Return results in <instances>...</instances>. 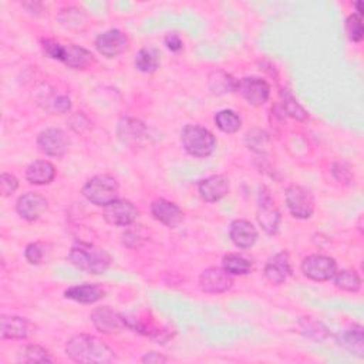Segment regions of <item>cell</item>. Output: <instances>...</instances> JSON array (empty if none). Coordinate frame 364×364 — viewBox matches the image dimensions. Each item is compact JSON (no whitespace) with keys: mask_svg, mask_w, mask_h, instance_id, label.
Instances as JSON below:
<instances>
[{"mask_svg":"<svg viewBox=\"0 0 364 364\" xmlns=\"http://www.w3.org/2000/svg\"><path fill=\"white\" fill-rule=\"evenodd\" d=\"M65 353L77 363L110 364L116 361L114 351L103 340L90 335L73 336L65 345Z\"/></svg>","mask_w":364,"mask_h":364,"instance_id":"obj_1","label":"cell"},{"mask_svg":"<svg viewBox=\"0 0 364 364\" xmlns=\"http://www.w3.org/2000/svg\"><path fill=\"white\" fill-rule=\"evenodd\" d=\"M68 259L76 268L91 275L104 274L110 267L109 253L104 249L87 242H76L72 246Z\"/></svg>","mask_w":364,"mask_h":364,"instance_id":"obj_2","label":"cell"},{"mask_svg":"<svg viewBox=\"0 0 364 364\" xmlns=\"http://www.w3.org/2000/svg\"><path fill=\"white\" fill-rule=\"evenodd\" d=\"M42 47L45 54L53 60L63 61L65 65L74 70H84L94 63V56L91 52L80 47L77 45L63 46L54 40H43Z\"/></svg>","mask_w":364,"mask_h":364,"instance_id":"obj_3","label":"cell"},{"mask_svg":"<svg viewBox=\"0 0 364 364\" xmlns=\"http://www.w3.org/2000/svg\"><path fill=\"white\" fill-rule=\"evenodd\" d=\"M181 141L184 150L198 158L211 155L215 151L216 141L212 132L200 125H185L181 132Z\"/></svg>","mask_w":364,"mask_h":364,"instance_id":"obj_4","label":"cell"},{"mask_svg":"<svg viewBox=\"0 0 364 364\" xmlns=\"http://www.w3.org/2000/svg\"><path fill=\"white\" fill-rule=\"evenodd\" d=\"M118 182L110 175H95L83 187L86 200L97 207H107L118 200Z\"/></svg>","mask_w":364,"mask_h":364,"instance_id":"obj_5","label":"cell"},{"mask_svg":"<svg viewBox=\"0 0 364 364\" xmlns=\"http://www.w3.org/2000/svg\"><path fill=\"white\" fill-rule=\"evenodd\" d=\"M286 205L297 219H309L315 212V198L312 192L301 185H290L286 192Z\"/></svg>","mask_w":364,"mask_h":364,"instance_id":"obj_6","label":"cell"},{"mask_svg":"<svg viewBox=\"0 0 364 364\" xmlns=\"http://www.w3.org/2000/svg\"><path fill=\"white\" fill-rule=\"evenodd\" d=\"M258 222L268 235H275L280 223V212L275 207V201L267 188H262L258 201Z\"/></svg>","mask_w":364,"mask_h":364,"instance_id":"obj_7","label":"cell"},{"mask_svg":"<svg viewBox=\"0 0 364 364\" xmlns=\"http://www.w3.org/2000/svg\"><path fill=\"white\" fill-rule=\"evenodd\" d=\"M302 274L316 282L332 279L338 272V263L333 258L324 255H310L302 262Z\"/></svg>","mask_w":364,"mask_h":364,"instance_id":"obj_8","label":"cell"},{"mask_svg":"<svg viewBox=\"0 0 364 364\" xmlns=\"http://www.w3.org/2000/svg\"><path fill=\"white\" fill-rule=\"evenodd\" d=\"M38 147L49 157H63L69 151L70 140L60 128H46L38 137Z\"/></svg>","mask_w":364,"mask_h":364,"instance_id":"obj_9","label":"cell"},{"mask_svg":"<svg viewBox=\"0 0 364 364\" xmlns=\"http://www.w3.org/2000/svg\"><path fill=\"white\" fill-rule=\"evenodd\" d=\"M237 91L253 107H262L268 102L271 94L269 84L259 77H245L239 80Z\"/></svg>","mask_w":364,"mask_h":364,"instance_id":"obj_10","label":"cell"},{"mask_svg":"<svg viewBox=\"0 0 364 364\" xmlns=\"http://www.w3.org/2000/svg\"><path fill=\"white\" fill-rule=\"evenodd\" d=\"M94 327L104 335H116L128 327L127 317L116 313L110 308H98L90 316Z\"/></svg>","mask_w":364,"mask_h":364,"instance_id":"obj_11","label":"cell"},{"mask_svg":"<svg viewBox=\"0 0 364 364\" xmlns=\"http://www.w3.org/2000/svg\"><path fill=\"white\" fill-rule=\"evenodd\" d=\"M128 47V38L121 30L111 29L95 39V49L104 57L113 58L124 53Z\"/></svg>","mask_w":364,"mask_h":364,"instance_id":"obj_12","label":"cell"},{"mask_svg":"<svg viewBox=\"0 0 364 364\" xmlns=\"http://www.w3.org/2000/svg\"><path fill=\"white\" fill-rule=\"evenodd\" d=\"M139 216V209L136 205L127 200H116L114 203L104 207V219L110 225L128 226L134 223Z\"/></svg>","mask_w":364,"mask_h":364,"instance_id":"obj_13","label":"cell"},{"mask_svg":"<svg viewBox=\"0 0 364 364\" xmlns=\"http://www.w3.org/2000/svg\"><path fill=\"white\" fill-rule=\"evenodd\" d=\"M46 209L47 200L38 192H27L22 195L16 204L17 214L29 222L38 221L46 212Z\"/></svg>","mask_w":364,"mask_h":364,"instance_id":"obj_14","label":"cell"},{"mask_svg":"<svg viewBox=\"0 0 364 364\" xmlns=\"http://www.w3.org/2000/svg\"><path fill=\"white\" fill-rule=\"evenodd\" d=\"M234 285L232 275L221 268H208L200 276V286L207 293H223Z\"/></svg>","mask_w":364,"mask_h":364,"instance_id":"obj_15","label":"cell"},{"mask_svg":"<svg viewBox=\"0 0 364 364\" xmlns=\"http://www.w3.org/2000/svg\"><path fill=\"white\" fill-rule=\"evenodd\" d=\"M151 214L158 222L168 228L178 226L184 219V214L180 207L171 201L164 200V198H157L151 203Z\"/></svg>","mask_w":364,"mask_h":364,"instance_id":"obj_16","label":"cell"},{"mask_svg":"<svg viewBox=\"0 0 364 364\" xmlns=\"http://www.w3.org/2000/svg\"><path fill=\"white\" fill-rule=\"evenodd\" d=\"M200 196L205 203H218L229 192V180L223 175H212L198 185Z\"/></svg>","mask_w":364,"mask_h":364,"instance_id":"obj_17","label":"cell"},{"mask_svg":"<svg viewBox=\"0 0 364 364\" xmlns=\"http://www.w3.org/2000/svg\"><path fill=\"white\" fill-rule=\"evenodd\" d=\"M292 274V263L287 252H279L264 267V276L274 285H282Z\"/></svg>","mask_w":364,"mask_h":364,"instance_id":"obj_18","label":"cell"},{"mask_svg":"<svg viewBox=\"0 0 364 364\" xmlns=\"http://www.w3.org/2000/svg\"><path fill=\"white\" fill-rule=\"evenodd\" d=\"M30 330H31V326L24 317L12 316V315L10 316L2 315V317H0V338H2L3 340L27 339L30 335Z\"/></svg>","mask_w":364,"mask_h":364,"instance_id":"obj_19","label":"cell"},{"mask_svg":"<svg viewBox=\"0 0 364 364\" xmlns=\"http://www.w3.org/2000/svg\"><path fill=\"white\" fill-rule=\"evenodd\" d=\"M229 237L232 244L239 249H249L258 239V230L249 221L237 219L230 225Z\"/></svg>","mask_w":364,"mask_h":364,"instance_id":"obj_20","label":"cell"},{"mask_svg":"<svg viewBox=\"0 0 364 364\" xmlns=\"http://www.w3.org/2000/svg\"><path fill=\"white\" fill-rule=\"evenodd\" d=\"M64 296L70 301L90 305V303H95L100 301L104 296V290L98 285L84 283V285H77V286L69 287L64 292Z\"/></svg>","mask_w":364,"mask_h":364,"instance_id":"obj_21","label":"cell"},{"mask_svg":"<svg viewBox=\"0 0 364 364\" xmlns=\"http://www.w3.org/2000/svg\"><path fill=\"white\" fill-rule=\"evenodd\" d=\"M56 177L54 165L49 161H35L31 162L26 170V178L30 184L46 185L50 184Z\"/></svg>","mask_w":364,"mask_h":364,"instance_id":"obj_22","label":"cell"},{"mask_svg":"<svg viewBox=\"0 0 364 364\" xmlns=\"http://www.w3.org/2000/svg\"><path fill=\"white\" fill-rule=\"evenodd\" d=\"M338 343L347 351L357 354L360 357L364 356V332L361 326H353L349 330H345L338 338Z\"/></svg>","mask_w":364,"mask_h":364,"instance_id":"obj_23","label":"cell"},{"mask_svg":"<svg viewBox=\"0 0 364 364\" xmlns=\"http://www.w3.org/2000/svg\"><path fill=\"white\" fill-rule=\"evenodd\" d=\"M208 86L216 95L234 93L238 88V81L223 70H214L208 77Z\"/></svg>","mask_w":364,"mask_h":364,"instance_id":"obj_24","label":"cell"},{"mask_svg":"<svg viewBox=\"0 0 364 364\" xmlns=\"http://www.w3.org/2000/svg\"><path fill=\"white\" fill-rule=\"evenodd\" d=\"M222 267L229 275H235V276H245L252 271L251 260L235 253L225 255L222 259Z\"/></svg>","mask_w":364,"mask_h":364,"instance_id":"obj_25","label":"cell"},{"mask_svg":"<svg viewBox=\"0 0 364 364\" xmlns=\"http://www.w3.org/2000/svg\"><path fill=\"white\" fill-rule=\"evenodd\" d=\"M159 52L155 49H141L136 57V68L141 73H155L159 68Z\"/></svg>","mask_w":364,"mask_h":364,"instance_id":"obj_26","label":"cell"},{"mask_svg":"<svg viewBox=\"0 0 364 364\" xmlns=\"http://www.w3.org/2000/svg\"><path fill=\"white\" fill-rule=\"evenodd\" d=\"M299 327L306 338L315 342H323L329 338L327 327L322 322L315 320L313 317H302L299 322Z\"/></svg>","mask_w":364,"mask_h":364,"instance_id":"obj_27","label":"cell"},{"mask_svg":"<svg viewBox=\"0 0 364 364\" xmlns=\"http://www.w3.org/2000/svg\"><path fill=\"white\" fill-rule=\"evenodd\" d=\"M215 124L221 131L226 132V134H234V132L239 131L242 121L235 111L222 110L215 116Z\"/></svg>","mask_w":364,"mask_h":364,"instance_id":"obj_28","label":"cell"},{"mask_svg":"<svg viewBox=\"0 0 364 364\" xmlns=\"http://www.w3.org/2000/svg\"><path fill=\"white\" fill-rule=\"evenodd\" d=\"M333 278H335L336 287H339L345 292L356 293L361 289V279L356 271L343 269V271L336 272V275Z\"/></svg>","mask_w":364,"mask_h":364,"instance_id":"obj_29","label":"cell"},{"mask_svg":"<svg viewBox=\"0 0 364 364\" xmlns=\"http://www.w3.org/2000/svg\"><path fill=\"white\" fill-rule=\"evenodd\" d=\"M19 361L22 363H53V357L50 353L38 345L26 346L19 354Z\"/></svg>","mask_w":364,"mask_h":364,"instance_id":"obj_30","label":"cell"},{"mask_svg":"<svg viewBox=\"0 0 364 364\" xmlns=\"http://www.w3.org/2000/svg\"><path fill=\"white\" fill-rule=\"evenodd\" d=\"M280 97H282V102H283L282 103L283 110L287 116H290L292 118H294L297 121H305L308 118V111L294 100L293 95L289 91H286V90L280 91Z\"/></svg>","mask_w":364,"mask_h":364,"instance_id":"obj_31","label":"cell"},{"mask_svg":"<svg viewBox=\"0 0 364 364\" xmlns=\"http://www.w3.org/2000/svg\"><path fill=\"white\" fill-rule=\"evenodd\" d=\"M246 144L252 151L256 152H264L268 150L269 145V139L268 134L262 129H253L248 132L246 136Z\"/></svg>","mask_w":364,"mask_h":364,"instance_id":"obj_32","label":"cell"},{"mask_svg":"<svg viewBox=\"0 0 364 364\" xmlns=\"http://www.w3.org/2000/svg\"><path fill=\"white\" fill-rule=\"evenodd\" d=\"M346 33H347V38L354 43H360L363 40V24H361L360 15L353 13L347 17Z\"/></svg>","mask_w":364,"mask_h":364,"instance_id":"obj_33","label":"cell"},{"mask_svg":"<svg viewBox=\"0 0 364 364\" xmlns=\"http://www.w3.org/2000/svg\"><path fill=\"white\" fill-rule=\"evenodd\" d=\"M83 10L70 8V9H64L61 10V15L58 16L60 22L68 26V27H74V26H80V23H86V16L81 13Z\"/></svg>","mask_w":364,"mask_h":364,"instance_id":"obj_34","label":"cell"},{"mask_svg":"<svg viewBox=\"0 0 364 364\" xmlns=\"http://www.w3.org/2000/svg\"><path fill=\"white\" fill-rule=\"evenodd\" d=\"M125 124H120V129H124V132H120L121 137H127L128 139H134L137 140L139 137H141L144 127L141 122L134 121V120H124Z\"/></svg>","mask_w":364,"mask_h":364,"instance_id":"obj_35","label":"cell"},{"mask_svg":"<svg viewBox=\"0 0 364 364\" xmlns=\"http://www.w3.org/2000/svg\"><path fill=\"white\" fill-rule=\"evenodd\" d=\"M17 188H19V181L15 175L6 174V173L0 175V192H2V195L5 198L15 193Z\"/></svg>","mask_w":364,"mask_h":364,"instance_id":"obj_36","label":"cell"},{"mask_svg":"<svg viewBox=\"0 0 364 364\" xmlns=\"http://www.w3.org/2000/svg\"><path fill=\"white\" fill-rule=\"evenodd\" d=\"M333 175L336 177L338 181L345 182V184H350L351 180L354 178L351 168L346 162H338L333 165Z\"/></svg>","mask_w":364,"mask_h":364,"instance_id":"obj_37","label":"cell"},{"mask_svg":"<svg viewBox=\"0 0 364 364\" xmlns=\"http://www.w3.org/2000/svg\"><path fill=\"white\" fill-rule=\"evenodd\" d=\"M24 256L30 264H39L43 259V249L39 244H30L24 251Z\"/></svg>","mask_w":364,"mask_h":364,"instance_id":"obj_38","label":"cell"},{"mask_svg":"<svg viewBox=\"0 0 364 364\" xmlns=\"http://www.w3.org/2000/svg\"><path fill=\"white\" fill-rule=\"evenodd\" d=\"M52 106H53L54 113L64 114L72 109V102H70V98L68 95H58L57 98H54V102L52 103Z\"/></svg>","mask_w":364,"mask_h":364,"instance_id":"obj_39","label":"cell"},{"mask_svg":"<svg viewBox=\"0 0 364 364\" xmlns=\"http://www.w3.org/2000/svg\"><path fill=\"white\" fill-rule=\"evenodd\" d=\"M165 45L174 53H178L184 49V42L177 33H170V35H167V38H165Z\"/></svg>","mask_w":364,"mask_h":364,"instance_id":"obj_40","label":"cell"},{"mask_svg":"<svg viewBox=\"0 0 364 364\" xmlns=\"http://www.w3.org/2000/svg\"><path fill=\"white\" fill-rule=\"evenodd\" d=\"M143 363H148V364H159V363H167L168 358L159 354V353H155V351H151V353H147L143 358Z\"/></svg>","mask_w":364,"mask_h":364,"instance_id":"obj_41","label":"cell"}]
</instances>
